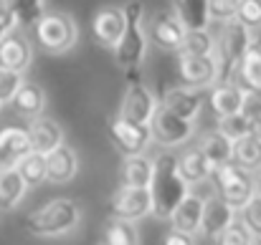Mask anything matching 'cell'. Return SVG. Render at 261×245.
<instances>
[{
	"mask_svg": "<svg viewBox=\"0 0 261 245\" xmlns=\"http://www.w3.org/2000/svg\"><path fill=\"white\" fill-rule=\"evenodd\" d=\"M254 192L261 197V172H256V177H254Z\"/></svg>",
	"mask_w": 261,
	"mask_h": 245,
	"instance_id": "44",
	"label": "cell"
},
{
	"mask_svg": "<svg viewBox=\"0 0 261 245\" xmlns=\"http://www.w3.org/2000/svg\"><path fill=\"white\" fill-rule=\"evenodd\" d=\"M99 245H109V243H104V240H101V243H99Z\"/></svg>",
	"mask_w": 261,
	"mask_h": 245,
	"instance_id": "46",
	"label": "cell"
},
{
	"mask_svg": "<svg viewBox=\"0 0 261 245\" xmlns=\"http://www.w3.org/2000/svg\"><path fill=\"white\" fill-rule=\"evenodd\" d=\"M236 218L244 223V228H246L254 238H261V197L259 195H254V197L236 212Z\"/></svg>",
	"mask_w": 261,
	"mask_h": 245,
	"instance_id": "35",
	"label": "cell"
},
{
	"mask_svg": "<svg viewBox=\"0 0 261 245\" xmlns=\"http://www.w3.org/2000/svg\"><path fill=\"white\" fill-rule=\"evenodd\" d=\"M216 195L223 200V202H228L236 212L256 195L254 192V174H246L244 179H239V182H233V185H228V187H223V190H216Z\"/></svg>",
	"mask_w": 261,
	"mask_h": 245,
	"instance_id": "33",
	"label": "cell"
},
{
	"mask_svg": "<svg viewBox=\"0 0 261 245\" xmlns=\"http://www.w3.org/2000/svg\"><path fill=\"white\" fill-rule=\"evenodd\" d=\"M147 33H145V23L142 25H127L119 43L112 48L114 51V58L122 69L127 71H135L142 66L145 56H147Z\"/></svg>",
	"mask_w": 261,
	"mask_h": 245,
	"instance_id": "10",
	"label": "cell"
},
{
	"mask_svg": "<svg viewBox=\"0 0 261 245\" xmlns=\"http://www.w3.org/2000/svg\"><path fill=\"white\" fill-rule=\"evenodd\" d=\"M251 238H254V235H251V233L244 228V223L236 218L226 230H221V233L213 238V243L216 245H249Z\"/></svg>",
	"mask_w": 261,
	"mask_h": 245,
	"instance_id": "37",
	"label": "cell"
},
{
	"mask_svg": "<svg viewBox=\"0 0 261 245\" xmlns=\"http://www.w3.org/2000/svg\"><path fill=\"white\" fill-rule=\"evenodd\" d=\"M177 53H182V56H213L216 53V36L208 28L185 30V38H182V46Z\"/></svg>",
	"mask_w": 261,
	"mask_h": 245,
	"instance_id": "30",
	"label": "cell"
},
{
	"mask_svg": "<svg viewBox=\"0 0 261 245\" xmlns=\"http://www.w3.org/2000/svg\"><path fill=\"white\" fill-rule=\"evenodd\" d=\"M158 99L155 94L145 86L142 81H132L124 91L122 99V109H119V119L132 121V124H150L155 109H158Z\"/></svg>",
	"mask_w": 261,
	"mask_h": 245,
	"instance_id": "8",
	"label": "cell"
},
{
	"mask_svg": "<svg viewBox=\"0 0 261 245\" xmlns=\"http://www.w3.org/2000/svg\"><path fill=\"white\" fill-rule=\"evenodd\" d=\"M216 129H218L223 137H228L231 142H239V139H244V137L251 134L254 124H251V119H246V116L239 111V114H231V116H221Z\"/></svg>",
	"mask_w": 261,
	"mask_h": 245,
	"instance_id": "34",
	"label": "cell"
},
{
	"mask_svg": "<svg viewBox=\"0 0 261 245\" xmlns=\"http://www.w3.org/2000/svg\"><path fill=\"white\" fill-rule=\"evenodd\" d=\"M254 41V33L246 30L236 18L223 23L218 38H216V64H218V81H236V71H239V64L241 58L246 56L249 46Z\"/></svg>",
	"mask_w": 261,
	"mask_h": 245,
	"instance_id": "3",
	"label": "cell"
},
{
	"mask_svg": "<svg viewBox=\"0 0 261 245\" xmlns=\"http://www.w3.org/2000/svg\"><path fill=\"white\" fill-rule=\"evenodd\" d=\"M249 245H261V238H251V243Z\"/></svg>",
	"mask_w": 261,
	"mask_h": 245,
	"instance_id": "45",
	"label": "cell"
},
{
	"mask_svg": "<svg viewBox=\"0 0 261 245\" xmlns=\"http://www.w3.org/2000/svg\"><path fill=\"white\" fill-rule=\"evenodd\" d=\"M236 10H239V0H208V15H211V20L228 23V20L236 18Z\"/></svg>",
	"mask_w": 261,
	"mask_h": 245,
	"instance_id": "39",
	"label": "cell"
},
{
	"mask_svg": "<svg viewBox=\"0 0 261 245\" xmlns=\"http://www.w3.org/2000/svg\"><path fill=\"white\" fill-rule=\"evenodd\" d=\"M104 243L109 245H140V230L129 220L109 218L104 225Z\"/></svg>",
	"mask_w": 261,
	"mask_h": 245,
	"instance_id": "29",
	"label": "cell"
},
{
	"mask_svg": "<svg viewBox=\"0 0 261 245\" xmlns=\"http://www.w3.org/2000/svg\"><path fill=\"white\" fill-rule=\"evenodd\" d=\"M28 132V139H31V149L33 152H41V155H48L51 149H56L59 144H64V129L59 121L48 119V116H36L31 119V124L25 127Z\"/></svg>",
	"mask_w": 261,
	"mask_h": 245,
	"instance_id": "14",
	"label": "cell"
},
{
	"mask_svg": "<svg viewBox=\"0 0 261 245\" xmlns=\"http://www.w3.org/2000/svg\"><path fill=\"white\" fill-rule=\"evenodd\" d=\"M241 114L246 116V119H259L261 116V94L256 91H246L244 88V104H241Z\"/></svg>",
	"mask_w": 261,
	"mask_h": 245,
	"instance_id": "41",
	"label": "cell"
},
{
	"mask_svg": "<svg viewBox=\"0 0 261 245\" xmlns=\"http://www.w3.org/2000/svg\"><path fill=\"white\" fill-rule=\"evenodd\" d=\"M10 104H13V109H15L18 116H23V119H36V116H41L43 109H46V91H43L41 83L23 81L20 88L15 91V96L10 99Z\"/></svg>",
	"mask_w": 261,
	"mask_h": 245,
	"instance_id": "19",
	"label": "cell"
},
{
	"mask_svg": "<svg viewBox=\"0 0 261 245\" xmlns=\"http://www.w3.org/2000/svg\"><path fill=\"white\" fill-rule=\"evenodd\" d=\"M119 10H122L127 25H142V23H145V3H140V0H129V3H124Z\"/></svg>",
	"mask_w": 261,
	"mask_h": 245,
	"instance_id": "40",
	"label": "cell"
},
{
	"mask_svg": "<svg viewBox=\"0 0 261 245\" xmlns=\"http://www.w3.org/2000/svg\"><path fill=\"white\" fill-rule=\"evenodd\" d=\"M31 152V139L23 127H5L0 132V169H10Z\"/></svg>",
	"mask_w": 261,
	"mask_h": 245,
	"instance_id": "18",
	"label": "cell"
},
{
	"mask_svg": "<svg viewBox=\"0 0 261 245\" xmlns=\"http://www.w3.org/2000/svg\"><path fill=\"white\" fill-rule=\"evenodd\" d=\"M0 3L15 15V23L23 28H31L46 13V0H0Z\"/></svg>",
	"mask_w": 261,
	"mask_h": 245,
	"instance_id": "31",
	"label": "cell"
},
{
	"mask_svg": "<svg viewBox=\"0 0 261 245\" xmlns=\"http://www.w3.org/2000/svg\"><path fill=\"white\" fill-rule=\"evenodd\" d=\"M20 83H23V74L0 66V104H10V99L15 96Z\"/></svg>",
	"mask_w": 261,
	"mask_h": 245,
	"instance_id": "38",
	"label": "cell"
},
{
	"mask_svg": "<svg viewBox=\"0 0 261 245\" xmlns=\"http://www.w3.org/2000/svg\"><path fill=\"white\" fill-rule=\"evenodd\" d=\"M15 169H18V174L23 177V182L28 187H38V185L46 182V155L31 149L25 157H20V162L15 164Z\"/></svg>",
	"mask_w": 261,
	"mask_h": 245,
	"instance_id": "32",
	"label": "cell"
},
{
	"mask_svg": "<svg viewBox=\"0 0 261 245\" xmlns=\"http://www.w3.org/2000/svg\"><path fill=\"white\" fill-rule=\"evenodd\" d=\"M79 172V155L69 144H59L46 155V182L54 185H66L76 177Z\"/></svg>",
	"mask_w": 261,
	"mask_h": 245,
	"instance_id": "13",
	"label": "cell"
},
{
	"mask_svg": "<svg viewBox=\"0 0 261 245\" xmlns=\"http://www.w3.org/2000/svg\"><path fill=\"white\" fill-rule=\"evenodd\" d=\"M231 162L241 167L249 174L261 172V139L256 134H249L239 142H233V160Z\"/></svg>",
	"mask_w": 261,
	"mask_h": 245,
	"instance_id": "28",
	"label": "cell"
},
{
	"mask_svg": "<svg viewBox=\"0 0 261 245\" xmlns=\"http://www.w3.org/2000/svg\"><path fill=\"white\" fill-rule=\"evenodd\" d=\"M33 61V48H31V41L20 33H10L0 41V66L3 69H10V71H18L23 74Z\"/></svg>",
	"mask_w": 261,
	"mask_h": 245,
	"instance_id": "15",
	"label": "cell"
},
{
	"mask_svg": "<svg viewBox=\"0 0 261 245\" xmlns=\"http://www.w3.org/2000/svg\"><path fill=\"white\" fill-rule=\"evenodd\" d=\"M150 132H152V142H158L160 147H182L185 142L193 139L195 134V124L188 119L175 116L173 111H168L163 104L155 109L152 119H150Z\"/></svg>",
	"mask_w": 261,
	"mask_h": 245,
	"instance_id": "5",
	"label": "cell"
},
{
	"mask_svg": "<svg viewBox=\"0 0 261 245\" xmlns=\"http://www.w3.org/2000/svg\"><path fill=\"white\" fill-rule=\"evenodd\" d=\"M28 192V185L23 182V177L18 174L15 167L10 169H0V210H13L23 202Z\"/></svg>",
	"mask_w": 261,
	"mask_h": 245,
	"instance_id": "27",
	"label": "cell"
},
{
	"mask_svg": "<svg viewBox=\"0 0 261 245\" xmlns=\"http://www.w3.org/2000/svg\"><path fill=\"white\" fill-rule=\"evenodd\" d=\"M33 36L38 41V46L46 53L61 56L69 53L76 41H79V25L69 13L61 10H46L36 23H33Z\"/></svg>",
	"mask_w": 261,
	"mask_h": 245,
	"instance_id": "4",
	"label": "cell"
},
{
	"mask_svg": "<svg viewBox=\"0 0 261 245\" xmlns=\"http://www.w3.org/2000/svg\"><path fill=\"white\" fill-rule=\"evenodd\" d=\"M195 147L203 152V157L208 160V164H211L213 169L233 160V142H231L228 137H223L218 129H211V132H205Z\"/></svg>",
	"mask_w": 261,
	"mask_h": 245,
	"instance_id": "24",
	"label": "cell"
},
{
	"mask_svg": "<svg viewBox=\"0 0 261 245\" xmlns=\"http://www.w3.org/2000/svg\"><path fill=\"white\" fill-rule=\"evenodd\" d=\"M200 212H203V197L188 192V195L182 197V202L175 207L173 215H170L173 230H180V233L195 238L198 230H200Z\"/></svg>",
	"mask_w": 261,
	"mask_h": 245,
	"instance_id": "20",
	"label": "cell"
},
{
	"mask_svg": "<svg viewBox=\"0 0 261 245\" xmlns=\"http://www.w3.org/2000/svg\"><path fill=\"white\" fill-rule=\"evenodd\" d=\"M150 192V205H152V215L158 220H170L173 210L182 202V197L190 192V187L182 182V177L177 174L175 167V155L170 152H160L152 160V179L147 185Z\"/></svg>",
	"mask_w": 261,
	"mask_h": 245,
	"instance_id": "1",
	"label": "cell"
},
{
	"mask_svg": "<svg viewBox=\"0 0 261 245\" xmlns=\"http://www.w3.org/2000/svg\"><path fill=\"white\" fill-rule=\"evenodd\" d=\"M0 106H3V104H0Z\"/></svg>",
	"mask_w": 261,
	"mask_h": 245,
	"instance_id": "47",
	"label": "cell"
},
{
	"mask_svg": "<svg viewBox=\"0 0 261 245\" xmlns=\"http://www.w3.org/2000/svg\"><path fill=\"white\" fill-rule=\"evenodd\" d=\"M152 179V160L142 155H127L119 167V187H145Z\"/></svg>",
	"mask_w": 261,
	"mask_h": 245,
	"instance_id": "23",
	"label": "cell"
},
{
	"mask_svg": "<svg viewBox=\"0 0 261 245\" xmlns=\"http://www.w3.org/2000/svg\"><path fill=\"white\" fill-rule=\"evenodd\" d=\"M147 41L155 43L160 51L165 53H177L180 46H182V38H185V28L182 23L177 20L173 10H160L150 18V25H147Z\"/></svg>",
	"mask_w": 261,
	"mask_h": 245,
	"instance_id": "7",
	"label": "cell"
},
{
	"mask_svg": "<svg viewBox=\"0 0 261 245\" xmlns=\"http://www.w3.org/2000/svg\"><path fill=\"white\" fill-rule=\"evenodd\" d=\"M82 223V207L71 197H54L46 205L28 212L23 228L36 238H64L71 235Z\"/></svg>",
	"mask_w": 261,
	"mask_h": 245,
	"instance_id": "2",
	"label": "cell"
},
{
	"mask_svg": "<svg viewBox=\"0 0 261 245\" xmlns=\"http://www.w3.org/2000/svg\"><path fill=\"white\" fill-rule=\"evenodd\" d=\"M175 167H177V174L182 177V182L188 187L200 185V182L211 179V174H213V167L208 164V160L203 157V152L198 147H190L180 157H175Z\"/></svg>",
	"mask_w": 261,
	"mask_h": 245,
	"instance_id": "21",
	"label": "cell"
},
{
	"mask_svg": "<svg viewBox=\"0 0 261 245\" xmlns=\"http://www.w3.org/2000/svg\"><path fill=\"white\" fill-rule=\"evenodd\" d=\"M109 137L124 157L127 155H142L152 144L150 124H132V121L119 119V116L114 121H109Z\"/></svg>",
	"mask_w": 261,
	"mask_h": 245,
	"instance_id": "9",
	"label": "cell"
},
{
	"mask_svg": "<svg viewBox=\"0 0 261 245\" xmlns=\"http://www.w3.org/2000/svg\"><path fill=\"white\" fill-rule=\"evenodd\" d=\"M233 220H236V210L228 202H223L218 195L203 197V212H200V230H198V235H203L205 240H213Z\"/></svg>",
	"mask_w": 261,
	"mask_h": 245,
	"instance_id": "12",
	"label": "cell"
},
{
	"mask_svg": "<svg viewBox=\"0 0 261 245\" xmlns=\"http://www.w3.org/2000/svg\"><path fill=\"white\" fill-rule=\"evenodd\" d=\"M173 13L177 15L185 30H203L211 25L208 0H175Z\"/></svg>",
	"mask_w": 261,
	"mask_h": 245,
	"instance_id": "26",
	"label": "cell"
},
{
	"mask_svg": "<svg viewBox=\"0 0 261 245\" xmlns=\"http://www.w3.org/2000/svg\"><path fill=\"white\" fill-rule=\"evenodd\" d=\"M91 25H94L96 41H99L104 48H114V46L119 43L124 28H127L124 15H122L119 8H101V10H96Z\"/></svg>",
	"mask_w": 261,
	"mask_h": 245,
	"instance_id": "17",
	"label": "cell"
},
{
	"mask_svg": "<svg viewBox=\"0 0 261 245\" xmlns=\"http://www.w3.org/2000/svg\"><path fill=\"white\" fill-rule=\"evenodd\" d=\"M163 106H165L168 111H173L175 116H180V119L195 121V116L200 114V106H203L200 88L173 86V88L165 91V96H163Z\"/></svg>",
	"mask_w": 261,
	"mask_h": 245,
	"instance_id": "16",
	"label": "cell"
},
{
	"mask_svg": "<svg viewBox=\"0 0 261 245\" xmlns=\"http://www.w3.org/2000/svg\"><path fill=\"white\" fill-rule=\"evenodd\" d=\"M18 28V23H15V15L0 3V41L5 38V36H10L13 30Z\"/></svg>",
	"mask_w": 261,
	"mask_h": 245,
	"instance_id": "42",
	"label": "cell"
},
{
	"mask_svg": "<svg viewBox=\"0 0 261 245\" xmlns=\"http://www.w3.org/2000/svg\"><path fill=\"white\" fill-rule=\"evenodd\" d=\"M163 245H195V240H193V235H185V233L170 228L163 238Z\"/></svg>",
	"mask_w": 261,
	"mask_h": 245,
	"instance_id": "43",
	"label": "cell"
},
{
	"mask_svg": "<svg viewBox=\"0 0 261 245\" xmlns=\"http://www.w3.org/2000/svg\"><path fill=\"white\" fill-rule=\"evenodd\" d=\"M109 215L119 220L137 223L147 215H152L150 192L145 187H117L109 197Z\"/></svg>",
	"mask_w": 261,
	"mask_h": 245,
	"instance_id": "6",
	"label": "cell"
},
{
	"mask_svg": "<svg viewBox=\"0 0 261 245\" xmlns=\"http://www.w3.org/2000/svg\"><path fill=\"white\" fill-rule=\"evenodd\" d=\"M236 83L246 91L261 94V41H251L246 56L239 64L236 71Z\"/></svg>",
	"mask_w": 261,
	"mask_h": 245,
	"instance_id": "25",
	"label": "cell"
},
{
	"mask_svg": "<svg viewBox=\"0 0 261 245\" xmlns=\"http://www.w3.org/2000/svg\"><path fill=\"white\" fill-rule=\"evenodd\" d=\"M236 20L251 33L261 30V0H239Z\"/></svg>",
	"mask_w": 261,
	"mask_h": 245,
	"instance_id": "36",
	"label": "cell"
},
{
	"mask_svg": "<svg viewBox=\"0 0 261 245\" xmlns=\"http://www.w3.org/2000/svg\"><path fill=\"white\" fill-rule=\"evenodd\" d=\"M241 104H244V88L236 81H221L216 83V88L211 91V109H213V114L218 119L239 114Z\"/></svg>",
	"mask_w": 261,
	"mask_h": 245,
	"instance_id": "22",
	"label": "cell"
},
{
	"mask_svg": "<svg viewBox=\"0 0 261 245\" xmlns=\"http://www.w3.org/2000/svg\"><path fill=\"white\" fill-rule=\"evenodd\" d=\"M177 71H180L182 83L190 88H208L218 81L216 56H182V53H177Z\"/></svg>",
	"mask_w": 261,
	"mask_h": 245,
	"instance_id": "11",
	"label": "cell"
}]
</instances>
